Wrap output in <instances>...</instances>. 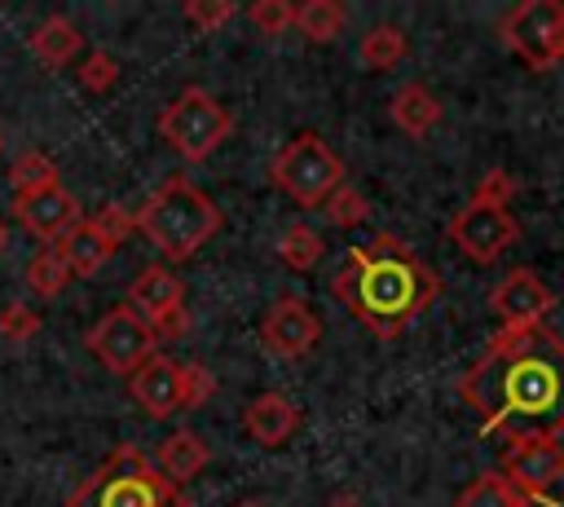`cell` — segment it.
Segmentation results:
<instances>
[{
	"label": "cell",
	"instance_id": "obj_35",
	"mask_svg": "<svg viewBox=\"0 0 564 507\" xmlns=\"http://www.w3.org/2000/svg\"><path fill=\"white\" fill-rule=\"evenodd\" d=\"M4 251H9V220L0 216V256H4Z\"/></svg>",
	"mask_w": 564,
	"mask_h": 507
},
{
	"label": "cell",
	"instance_id": "obj_6",
	"mask_svg": "<svg viewBox=\"0 0 564 507\" xmlns=\"http://www.w3.org/2000/svg\"><path fill=\"white\" fill-rule=\"evenodd\" d=\"M273 185L295 198L300 207H322L339 185H344V159L317 137V132H295L269 168Z\"/></svg>",
	"mask_w": 564,
	"mask_h": 507
},
{
	"label": "cell",
	"instance_id": "obj_4",
	"mask_svg": "<svg viewBox=\"0 0 564 507\" xmlns=\"http://www.w3.org/2000/svg\"><path fill=\"white\" fill-rule=\"evenodd\" d=\"M62 507H194V498L172 485L141 445L123 441L66 494Z\"/></svg>",
	"mask_w": 564,
	"mask_h": 507
},
{
	"label": "cell",
	"instance_id": "obj_22",
	"mask_svg": "<svg viewBox=\"0 0 564 507\" xmlns=\"http://www.w3.org/2000/svg\"><path fill=\"white\" fill-rule=\"evenodd\" d=\"M454 507H529V494H520L502 472H480L471 485L458 489Z\"/></svg>",
	"mask_w": 564,
	"mask_h": 507
},
{
	"label": "cell",
	"instance_id": "obj_39",
	"mask_svg": "<svg viewBox=\"0 0 564 507\" xmlns=\"http://www.w3.org/2000/svg\"><path fill=\"white\" fill-rule=\"evenodd\" d=\"M0 145H4V141H0Z\"/></svg>",
	"mask_w": 564,
	"mask_h": 507
},
{
	"label": "cell",
	"instance_id": "obj_32",
	"mask_svg": "<svg viewBox=\"0 0 564 507\" xmlns=\"http://www.w3.org/2000/svg\"><path fill=\"white\" fill-rule=\"evenodd\" d=\"M31 335H40V313H35L26 300L4 304V309H0V339L22 344V339H31Z\"/></svg>",
	"mask_w": 564,
	"mask_h": 507
},
{
	"label": "cell",
	"instance_id": "obj_16",
	"mask_svg": "<svg viewBox=\"0 0 564 507\" xmlns=\"http://www.w3.org/2000/svg\"><path fill=\"white\" fill-rule=\"evenodd\" d=\"M242 428L256 445H286L300 432V406L282 392H260L242 406Z\"/></svg>",
	"mask_w": 564,
	"mask_h": 507
},
{
	"label": "cell",
	"instance_id": "obj_15",
	"mask_svg": "<svg viewBox=\"0 0 564 507\" xmlns=\"http://www.w3.org/2000/svg\"><path fill=\"white\" fill-rule=\"evenodd\" d=\"M181 366H185V362H176V357H167V353H154V357L128 379L132 401H137L145 414H154V419L176 414V410H181Z\"/></svg>",
	"mask_w": 564,
	"mask_h": 507
},
{
	"label": "cell",
	"instance_id": "obj_23",
	"mask_svg": "<svg viewBox=\"0 0 564 507\" xmlns=\"http://www.w3.org/2000/svg\"><path fill=\"white\" fill-rule=\"evenodd\" d=\"M344 22H348V13H344L339 0H304V4L295 9V26H300V35L313 40V44L339 40Z\"/></svg>",
	"mask_w": 564,
	"mask_h": 507
},
{
	"label": "cell",
	"instance_id": "obj_36",
	"mask_svg": "<svg viewBox=\"0 0 564 507\" xmlns=\"http://www.w3.org/2000/svg\"><path fill=\"white\" fill-rule=\"evenodd\" d=\"M533 503H542V507H564V503H555L551 494H542V498H533Z\"/></svg>",
	"mask_w": 564,
	"mask_h": 507
},
{
	"label": "cell",
	"instance_id": "obj_25",
	"mask_svg": "<svg viewBox=\"0 0 564 507\" xmlns=\"http://www.w3.org/2000/svg\"><path fill=\"white\" fill-rule=\"evenodd\" d=\"M66 287H70V269H66V260H62L53 247H44V251L26 265V291H31L35 300H57Z\"/></svg>",
	"mask_w": 564,
	"mask_h": 507
},
{
	"label": "cell",
	"instance_id": "obj_20",
	"mask_svg": "<svg viewBox=\"0 0 564 507\" xmlns=\"http://www.w3.org/2000/svg\"><path fill=\"white\" fill-rule=\"evenodd\" d=\"M79 48H84V35H79V26H75L66 13H48V18L31 31V53H35L48 71H62Z\"/></svg>",
	"mask_w": 564,
	"mask_h": 507
},
{
	"label": "cell",
	"instance_id": "obj_11",
	"mask_svg": "<svg viewBox=\"0 0 564 507\" xmlns=\"http://www.w3.org/2000/svg\"><path fill=\"white\" fill-rule=\"evenodd\" d=\"M498 472L533 503L564 476V445H560V436H511L502 445Z\"/></svg>",
	"mask_w": 564,
	"mask_h": 507
},
{
	"label": "cell",
	"instance_id": "obj_34",
	"mask_svg": "<svg viewBox=\"0 0 564 507\" xmlns=\"http://www.w3.org/2000/svg\"><path fill=\"white\" fill-rule=\"evenodd\" d=\"M88 220H93L110 242H123V238L137 229V216H132L128 207H119V203H106V207H101V212H93Z\"/></svg>",
	"mask_w": 564,
	"mask_h": 507
},
{
	"label": "cell",
	"instance_id": "obj_8",
	"mask_svg": "<svg viewBox=\"0 0 564 507\" xmlns=\"http://www.w3.org/2000/svg\"><path fill=\"white\" fill-rule=\"evenodd\" d=\"M84 344H88V353H93L110 375H123V379H132V375L159 353L154 326H150L137 309H128V304L106 309V313L88 326Z\"/></svg>",
	"mask_w": 564,
	"mask_h": 507
},
{
	"label": "cell",
	"instance_id": "obj_13",
	"mask_svg": "<svg viewBox=\"0 0 564 507\" xmlns=\"http://www.w3.org/2000/svg\"><path fill=\"white\" fill-rule=\"evenodd\" d=\"M489 309L502 322L498 331H529V326H542V317L555 309V291L533 269L520 265V269H511L507 278L494 282Z\"/></svg>",
	"mask_w": 564,
	"mask_h": 507
},
{
	"label": "cell",
	"instance_id": "obj_5",
	"mask_svg": "<svg viewBox=\"0 0 564 507\" xmlns=\"http://www.w3.org/2000/svg\"><path fill=\"white\" fill-rule=\"evenodd\" d=\"M234 132V115L229 106H220V97H212L203 84L181 88L163 110H159V137L176 150V159L185 163H203L212 159V150Z\"/></svg>",
	"mask_w": 564,
	"mask_h": 507
},
{
	"label": "cell",
	"instance_id": "obj_12",
	"mask_svg": "<svg viewBox=\"0 0 564 507\" xmlns=\"http://www.w3.org/2000/svg\"><path fill=\"white\" fill-rule=\"evenodd\" d=\"M317 339H322V317H317V313L308 309V300H300V295L273 300V304L264 309V317H260V344H264V353L278 357V362L304 357L308 348H317Z\"/></svg>",
	"mask_w": 564,
	"mask_h": 507
},
{
	"label": "cell",
	"instance_id": "obj_37",
	"mask_svg": "<svg viewBox=\"0 0 564 507\" xmlns=\"http://www.w3.org/2000/svg\"><path fill=\"white\" fill-rule=\"evenodd\" d=\"M330 507H357V503H348V498H339V503H330Z\"/></svg>",
	"mask_w": 564,
	"mask_h": 507
},
{
	"label": "cell",
	"instance_id": "obj_2",
	"mask_svg": "<svg viewBox=\"0 0 564 507\" xmlns=\"http://www.w3.org/2000/svg\"><path fill=\"white\" fill-rule=\"evenodd\" d=\"M330 295L375 339H401L414 317L441 300V273L423 265L405 238L383 229L370 242L348 247L339 273L330 278Z\"/></svg>",
	"mask_w": 564,
	"mask_h": 507
},
{
	"label": "cell",
	"instance_id": "obj_33",
	"mask_svg": "<svg viewBox=\"0 0 564 507\" xmlns=\"http://www.w3.org/2000/svg\"><path fill=\"white\" fill-rule=\"evenodd\" d=\"M516 176L511 172H502V168H489L485 176H480V185L471 190V198H485V203H502V207H511V198H516Z\"/></svg>",
	"mask_w": 564,
	"mask_h": 507
},
{
	"label": "cell",
	"instance_id": "obj_14",
	"mask_svg": "<svg viewBox=\"0 0 564 507\" xmlns=\"http://www.w3.org/2000/svg\"><path fill=\"white\" fill-rule=\"evenodd\" d=\"M9 216H13L31 238H40V242H57V238H66V234L84 220V212H79L75 194H70L62 181H57V185H48V190L13 194Z\"/></svg>",
	"mask_w": 564,
	"mask_h": 507
},
{
	"label": "cell",
	"instance_id": "obj_31",
	"mask_svg": "<svg viewBox=\"0 0 564 507\" xmlns=\"http://www.w3.org/2000/svg\"><path fill=\"white\" fill-rule=\"evenodd\" d=\"M212 392H216V375L203 362H185L181 366V410H198Z\"/></svg>",
	"mask_w": 564,
	"mask_h": 507
},
{
	"label": "cell",
	"instance_id": "obj_3",
	"mask_svg": "<svg viewBox=\"0 0 564 507\" xmlns=\"http://www.w3.org/2000/svg\"><path fill=\"white\" fill-rule=\"evenodd\" d=\"M132 216H137V229L159 247V256L176 265L198 256V247H207L212 234H220L225 225L220 207L189 176H167Z\"/></svg>",
	"mask_w": 564,
	"mask_h": 507
},
{
	"label": "cell",
	"instance_id": "obj_7",
	"mask_svg": "<svg viewBox=\"0 0 564 507\" xmlns=\"http://www.w3.org/2000/svg\"><path fill=\"white\" fill-rule=\"evenodd\" d=\"M498 35L529 71L542 75L564 62V4L560 0H520L498 18Z\"/></svg>",
	"mask_w": 564,
	"mask_h": 507
},
{
	"label": "cell",
	"instance_id": "obj_24",
	"mask_svg": "<svg viewBox=\"0 0 564 507\" xmlns=\"http://www.w3.org/2000/svg\"><path fill=\"white\" fill-rule=\"evenodd\" d=\"M322 251H326V238H322L313 225H304V220L286 225L282 238H278V260H282L286 269H295V273H308V269L322 260Z\"/></svg>",
	"mask_w": 564,
	"mask_h": 507
},
{
	"label": "cell",
	"instance_id": "obj_28",
	"mask_svg": "<svg viewBox=\"0 0 564 507\" xmlns=\"http://www.w3.org/2000/svg\"><path fill=\"white\" fill-rule=\"evenodd\" d=\"M247 22H251L264 40L286 35V31L295 26V4H291V0H256V4L247 9Z\"/></svg>",
	"mask_w": 564,
	"mask_h": 507
},
{
	"label": "cell",
	"instance_id": "obj_27",
	"mask_svg": "<svg viewBox=\"0 0 564 507\" xmlns=\"http://www.w3.org/2000/svg\"><path fill=\"white\" fill-rule=\"evenodd\" d=\"M322 212H326V220H330L335 229H352V225H361V220L370 216V198L344 181V185L322 203Z\"/></svg>",
	"mask_w": 564,
	"mask_h": 507
},
{
	"label": "cell",
	"instance_id": "obj_10",
	"mask_svg": "<svg viewBox=\"0 0 564 507\" xmlns=\"http://www.w3.org/2000/svg\"><path fill=\"white\" fill-rule=\"evenodd\" d=\"M128 309H137L159 339H181L189 335V313H185V282L167 265H145L128 282Z\"/></svg>",
	"mask_w": 564,
	"mask_h": 507
},
{
	"label": "cell",
	"instance_id": "obj_26",
	"mask_svg": "<svg viewBox=\"0 0 564 507\" xmlns=\"http://www.w3.org/2000/svg\"><path fill=\"white\" fill-rule=\"evenodd\" d=\"M9 185H13V194L48 190V185H57V163H53L44 150H22V154L9 163Z\"/></svg>",
	"mask_w": 564,
	"mask_h": 507
},
{
	"label": "cell",
	"instance_id": "obj_17",
	"mask_svg": "<svg viewBox=\"0 0 564 507\" xmlns=\"http://www.w3.org/2000/svg\"><path fill=\"white\" fill-rule=\"evenodd\" d=\"M53 251L66 260L70 278H93V273H97V269L119 251V242H110V238H106V234L84 216L66 238H57V242H53Z\"/></svg>",
	"mask_w": 564,
	"mask_h": 507
},
{
	"label": "cell",
	"instance_id": "obj_19",
	"mask_svg": "<svg viewBox=\"0 0 564 507\" xmlns=\"http://www.w3.org/2000/svg\"><path fill=\"white\" fill-rule=\"evenodd\" d=\"M207 459H212V450H207L189 428H176V432H172V436H163V445L154 450V467H159L172 485L194 481V476L207 467Z\"/></svg>",
	"mask_w": 564,
	"mask_h": 507
},
{
	"label": "cell",
	"instance_id": "obj_30",
	"mask_svg": "<svg viewBox=\"0 0 564 507\" xmlns=\"http://www.w3.org/2000/svg\"><path fill=\"white\" fill-rule=\"evenodd\" d=\"M79 84L88 88V93H106V88H115V79H119V62L106 53V48H93L84 62H79Z\"/></svg>",
	"mask_w": 564,
	"mask_h": 507
},
{
	"label": "cell",
	"instance_id": "obj_38",
	"mask_svg": "<svg viewBox=\"0 0 564 507\" xmlns=\"http://www.w3.org/2000/svg\"><path fill=\"white\" fill-rule=\"evenodd\" d=\"M234 507H264V503H234Z\"/></svg>",
	"mask_w": 564,
	"mask_h": 507
},
{
	"label": "cell",
	"instance_id": "obj_29",
	"mask_svg": "<svg viewBox=\"0 0 564 507\" xmlns=\"http://www.w3.org/2000/svg\"><path fill=\"white\" fill-rule=\"evenodd\" d=\"M185 22L198 31V35H212V31H220L225 22H234V13H238V4L234 0H185Z\"/></svg>",
	"mask_w": 564,
	"mask_h": 507
},
{
	"label": "cell",
	"instance_id": "obj_21",
	"mask_svg": "<svg viewBox=\"0 0 564 507\" xmlns=\"http://www.w3.org/2000/svg\"><path fill=\"white\" fill-rule=\"evenodd\" d=\"M405 53H410V40H405V31L392 26V22L370 26V31L361 35V44H357V57H361L366 71H392L397 62H405Z\"/></svg>",
	"mask_w": 564,
	"mask_h": 507
},
{
	"label": "cell",
	"instance_id": "obj_9",
	"mask_svg": "<svg viewBox=\"0 0 564 507\" xmlns=\"http://www.w3.org/2000/svg\"><path fill=\"white\" fill-rule=\"evenodd\" d=\"M445 234H449V242H454L467 260H476V265H494V260L520 238V220H516L511 207H502V203L467 198V203L449 216Z\"/></svg>",
	"mask_w": 564,
	"mask_h": 507
},
{
	"label": "cell",
	"instance_id": "obj_18",
	"mask_svg": "<svg viewBox=\"0 0 564 507\" xmlns=\"http://www.w3.org/2000/svg\"><path fill=\"white\" fill-rule=\"evenodd\" d=\"M388 115H392V123H397L405 137H427V132L441 123V101H436V93H432L427 84L410 79V84H401V88L392 93Z\"/></svg>",
	"mask_w": 564,
	"mask_h": 507
},
{
	"label": "cell",
	"instance_id": "obj_1",
	"mask_svg": "<svg viewBox=\"0 0 564 507\" xmlns=\"http://www.w3.org/2000/svg\"><path fill=\"white\" fill-rule=\"evenodd\" d=\"M458 397L485 436H564V335L546 322L498 331L463 370Z\"/></svg>",
	"mask_w": 564,
	"mask_h": 507
}]
</instances>
